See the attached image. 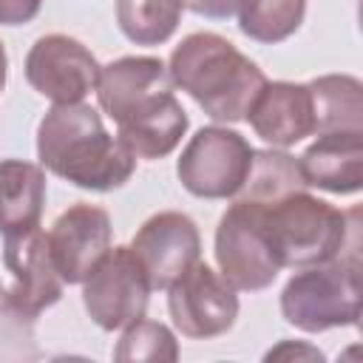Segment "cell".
I'll return each instance as SVG.
<instances>
[{
    "label": "cell",
    "mask_w": 363,
    "mask_h": 363,
    "mask_svg": "<svg viewBox=\"0 0 363 363\" xmlns=\"http://www.w3.org/2000/svg\"><path fill=\"white\" fill-rule=\"evenodd\" d=\"M303 176L298 167V159L284 153L281 147L275 150H255L252 156V167L250 176L244 182V187L238 190L235 199H252V201H275L292 190H301Z\"/></svg>",
    "instance_id": "20"
},
{
    "label": "cell",
    "mask_w": 363,
    "mask_h": 363,
    "mask_svg": "<svg viewBox=\"0 0 363 363\" xmlns=\"http://www.w3.org/2000/svg\"><path fill=\"white\" fill-rule=\"evenodd\" d=\"M182 3H184V9H190L193 14L207 17V20H227L238 9V0H182Z\"/></svg>",
    "instance_id": "24"
},
{
    "label": "cell",
    "mask_w": 363,
    "mask_h": 363,
    "mask_svg": "<svg viewBox=\"0 0 363 363\" xmlns=\"http://www.w3.org/2000/svg\"><path fill=\"white\" fill-rule=\"evenodd\" d=\"M323 360V352L306 343H292V340H281L275 349H269L264 354V360Z\"/></svg>",
    "instance_id": "25"
},
{
    "label": "cell",
    "mask_w": 363,
    "mask_h": 363,
    "mask_svg": "<svg viewBox=\"0 0 363 363\" xmlns=\"http://www.w3.org/2000/svg\"><path fill=\"white\" fill-rule=\"evenodd\" d=\"M150 292L147 272L133 250L111 247L82 281V306L99 329L113 332L145 318Z\"/></svg>",
    "instance_id": "8"
},
{
    "label": "cell",
    "mask_w": 363,
    "mask_h": 363,
    "mask_svg": "<svg viewBox=\"0 0 363 363\" xmlns=\"http://www.w3.org/2000/svg\"><path fill=\"white\" fill-rule=\"evenodd\" d=\"M51 258L62 284H82L111 250V216L96 204H74L48 230Z\"/></svg>",
    "instance_id": "13"
},
{
    "label": "cell",
    "mask_w": 363,
    "mask_h": 363,
    "mask_svg": "<svg viewBox=\"0 0 363 363\" xmlns=\"http://www.w3.org/2000/svg\"><path fill=\"white\" fill-rule=\"evenodd\" d=\"M113 360H119V363H142V360L173 363V360H179V343H176V335L164 323L139 318L125 326V332L113 349Z\"/></svg>",
    "instance_id": "21"
},
{
    "label": "cell",
    "mask_w": 363,
    "mask_h": 363,
    "mask_svg": "<svg viewBox=\"0 0 363 363\" xmlns=\"http://www.w3.org/2000/svg\"><path fill=\"white\" fill-rule=\"evenodd\" d=\"M255 147L233 128H199L184 145L176 176L196 199H235L252 167Z\"/></svg>",
    "instance_id": "6"
},
{
    "label": "cell",
    "mask_w": 363,
    "mask_h": 363,
    "mask_svg": "<svg viewBox=\"0 0 363 363\" xmlns=\"http://www.w3.org/2000/svg\"><path fill=\"white\" fill-rule=\"evenodd\" d=\"M43 9V0H0V23L3 26H26Z\"/></svg>",
    "instance_id": "23"
},
{
    "label": "cell",
    "mask_w": 363,
    "mask_h": 363,
    "mask_svg": "<svg viewBox=\"0 0 363 363\" xmlns=\"http://www.w3.org/2000/svg\"><path fill=\"white\" fill-rule=\"evenodd\" d=\"M130 250L145 267L150 289H167L199 261L201 235L187 213L162 210L136 230Z\"/></svg>",
    "instance_id": "12"
},
{
    "label": "cell",
    "mask_w": 363,
    "mask_h": 363,
    "mask_svg": "<svg viewBox=\"0 0 363 363\" xmlns=\"http://www.w3.org/2000/svg\"><path fill=\"white\" fill-rule=\"evenodd\" d=\"M167 312L173 326L190 340H210L233 329L238 318L235 289L213 272L201 258L167 289Z\"/></svg>",
    "instance_id": "9"
},
{
    "label": "cell",
    "mask_w": 363,
    "mask_h": 363,
    "mask_svg": "<svg viewBox=\"0 0 363 363\" xmlns=\"http://www.w3.org/2000/svg\"><path fill=\"white\" fill-rule=\"evenodd\" d=\"M306 187L352 196L363 187V130L320 133L298 159Z\"/></svg>",
    "instance_id": "15"
},
{
    "label": "cell",
    "mask_w": 363,
    "mask_h": 363,
    "mask_svg": "<svg viewBox=\"0 0 363 363\" xmlns=\"http://www.w3.org/2000/svg\"><path fill=\"white\" fill-rule=\"evenodd\" d=\"M182 0H116V26L133 45H162L182 23Z\"/></svg>",
    "instance_id": "18"
},
{
    "label": "cell",
    "mask_w": 363,
    "mask_h": 363,
    "mask_svg": "<svg viewBox=\"0 0 363 363\" xmlns=\"http://www.w3.org/2000/svg\"><path fill=\"white\" fill-rule=\"evenodd\" d=\"M167 77L213 122H241L267 85L264 71L216 31L187 34L167 60Z\"/></svg>",
    "instance_id": "3"
},
{
    "label": "cell",
    "mask_w": 363,
    "mask_h": 363,
    "mask_svg": "<svg viewBox=\"0 0 363 363\" xmlns=\"http://www.w3.org/2000/svg\"><path fill=\"white\" fill-rule=\"evenodd\" d=\"M34 320L37 318L20 312L6 295H0V363H26L40 357Z\"/></svg>",
    "instance_id": "22"
},
{
    "label": "cell",
    "mask_w": 363,
    "mask_h": 363,
    "mask_svg": "<svg viewBox=\"0 0 363 363\" xmlns=\"http://www.w3.org/2000/svg\"><path fill=\"white\" fill-rule=\"evenodd\" d=\"M0 295H3V284H0Z\"/></svg>",
    "instance_id": "27"
},
{
    "label": "cell",
    "mask_w": 363,
    "mask_h": 363,
    "mask_svg": "<svg viewBox=\"0 0 363 363\" xmlns=\"http://www.w3.org/2000/svg\"><path fill=\"white\" fill-rule=\"evenodd\" d=\"M96 102L113 119L116 139L136 159L170 156L190 128L159 57L130 54L99 68Z\"/></svg>",
    "instance_id": "1"
},
{
    "label": "cell",
    "mask_w": 363,
    "mask_h": 363,
    "mask_svg": "<svg viewBox=\"0 0 363 363\" xmlns=\"http://www.w3.org/2000/svg\"><path fill=\"white\" fill-rule=\"evenodd\" d=\"M315 111V133L363 130V85L349 74H323L306 82Z\"/></svg>",
    "instance_id": "17"
},
{
    "label": "cell",
    "mask_w": 363,
    "mask_h": 363,
    "mask_svg": "<svg viewBox=\"0 0 363 363\" xmlns=\"http://www.w3.org/2000/svg\"><path fill=\"white\" fill-rule=\"evenodd\" d=\"M247 122L272 147H292L301 139L315 133L312 94L306 82H269L261 88L255 102L247 111Z\"/></svg>",
    "instance_id": "14"
},
{
    "label": "cell",
    "mask_w": 363,
    "mask_h": 363,
    "mask_svg": "<svg viewBox=\"0 0 363 363\" xmlns=\"http://www.w3.org/2000/svg\"><path fill=\"white\" fill-rule=\"evenodd\" d=\"M238 31L255 43L275 45L289 40L303 17L306 0H238Z\"/></svg>",
    "instance_id": "19"
},
{
    "label": "cell",
    "mask_w": 363,
    "mask_h": 363,
    "mask_svg": "<svg viewBox=\"0 0 363 363\" xmlns=\"http://www.w3.org/2000/svg\"><path fill=\"white\" fill-rule=\"evenodd\" d=\"M45 170L23 159L0 162V235H17L40 227L45 207Z\"/></svg>",
    "instance_id": "16"
},
{
    "label": "cell",
    "mask_w": 363,
    "mask_h": 363,
    "mask_svg": "<svg viewBox=\"0 0 363 363\" xmlns=\"http://www.w3.org/2000/svg\"><path fill=\"white\" fill-rule=\"evenodd\" d=\"M6 79H9V57H6V45L0 40V94L6 88Z\"/></svg>",
    "instance_id": "26"
},
{
    "label": "cell",
    "mask_w": 363,
    "mask_h": 363,
    "mask_svg": "<svg viewBox=\"0 0 363 363\" xmlns=\"http://www.w3.org/2000/svg\"><path fill=\"white\" fill-rule=\"evenodd\" d=\"M258 204L267 244L281 269H301L337 258L346 250L349 235L357 230V210L343 213L329 201L306 193V187Z\"/></svg>",
    "instance_id": "4"
},
{
    "label": "cell",
    "mask_w": 363,
    "mask_h": 363,
    "mask_svg": "<svg viewBox=\"0 0 363 363\" xmlns=\"http://www.w3.org/2000/svg\"><path fill=\"white\" fill-rule=\"evenodd\" d=\"M37 159L57 179L94 193H111L136 173V156L105 130L88 102L45 111L37 125Z\"/></svg>",
    "instance_id": "2"
},
{
    "label": "cell",
    "mask_w": 363,
    "mask_h": 363,
    "mask_svg": "<svg viewBox=\"0 0 363 363\" xmlns=\"http://www.w3.org/2000/svg\"><path fill=\"white\" fill-rule=\"evenodd\" d=\"M3 264L9 272V284L3 286V295L20 312L37 318L62 298L65 284L51 258L48 235L40 227L17 235H6Z\"/></svg>",
    "instance_id": "11"
},
{
    "label": "cell",
    "mask_w": 363,
    "mask_h": 363,
    "mask_svg": "<svg viewBox=\"0 0 363 363\" xmlns=\"http://www.w3.org/2000/svg\"><path fill=\"white\" fill-rule=\"evenodd\" d=\"M213 252L221 278L235 292H261L281 272L261 227V204L252 199H233L221 213Z\"/></svg>",
    "instance_id": "7"
},
{
    "label": "cell",
    "mask_w": 363,
    "mask_h": 363,
    "mask_svg": "<svg viewBox=\"0 0 363 363\" xmlns=\"http://www.w3.org/2000/svg\"><path fill=\"white\" fill-rule=\"evenodd\" d=\"M363 306L357 247L340 258L301 267L281 289V315L289 326L318 335L337 326H357Z\"/></svg>",
    "instance_id": "5"
},
{
    "label": "cell",
    "mask_w": 363,
    "mask_h": 363,
    "mask_svg": "<svg viewBox=\"0 0 363 363\" xmlns=\"http://www.w3.org/2000/svg\"><path fill=\"white\" fill-rule=\"evenodd\" d=\"M96 57L68 34H45L26 54L28 85L54 105L82 102L99 79Z\"/></svg>",
    "instance_id": "10"
}]
</instances>
